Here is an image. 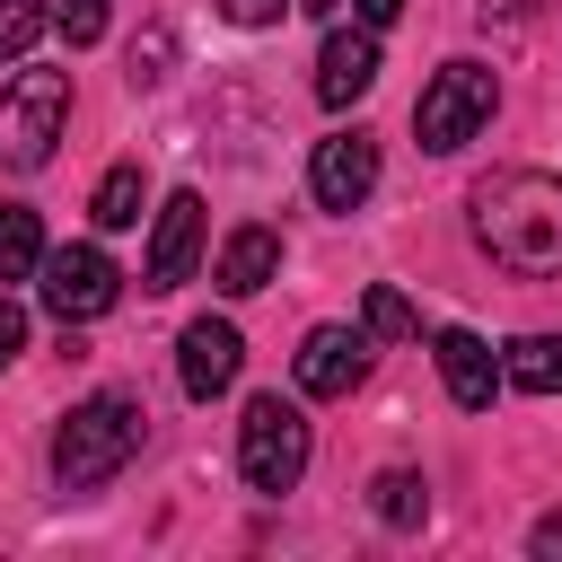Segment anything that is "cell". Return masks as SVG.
<instances>
[{"label": "cell", "instance_id": "3", "mask_svg": "<svg viewBox=\"0 0 562 562\" xmlns=\"http://www.w3.org/2000/svg\"><path fill=\"white\" fill-rule=\"evenodd\" d=\"M61 123H70V70H18L0 88V167L35 176L61 140Z\"/></svg>", "mask_w": 562, "mask_h": 562}, {"label": "cell", "instance_id": "22", "mask_svg": "<svg viewBox=\"0 0 562 562\" xmlns=\"http://www.w3.org/2000/svg\"><path fill=\"white\" fill-rule=\"evenodd\" d=\"M18 351H26V307H18L9 290H0V369H9Z\"/></svg>", "mask_w": 562, "mask_h": 562}, {"label": "cell", "instance_id": "20", "mask_svg": "<svg viewBox=\"0 0 562 562\" xmlns=\"http://www.w3.org/2000/svg\"><path fill=\"white\" fill-rule=\"evenodd\" d=\"M53 26H61V44H97L105 35V0H61Z\"/></svg>", "mask_w": 562, "mask_h": 562}, {"label": "cell", "instance_id": "8", "mask_svg": "<svg viewBox=\"0 0 562 562\" xmlns=\"http://www.w3.org/2000/svg\"><path fill=\"white\" fill-rule=\"evenodd\" d=\"M307 184H316V202H325V211H360V202H369V184H378V140H369V132H334V140H316Z\"/></svg>", "mask_w": 562, "mask_h": 562}, {"label": "cell", "instance_id": "12", "mask_svg": "<svg viewBox=\"0 0 562 562\" xmlns=\"http://www.w3.org/2000/svg\"><path fill=\"white\" fill-rule=\"evenodd\" d=\"M430 351H439V378H448V395H457L465 413H483V404L501 395V360H492V342H483V334L448 325V334H439Z\"/></svg>", "mask_w": 562, "mask_h": 562}, {"label": "cell", "instance_id": "19", "mask_svg": "<svg viewBox=\"0 0 562 562\" xmlns=\"http://www.w3.org/2000/svg\"><path fill=\"white\" fill-rule=\"evenodd\" d=\"M35 35H44V9L35 0H0V61H18Z\"/></svg>", "mask_w": 562, "mask_h": 562}, {"label": "cell", "instance_id": "9", "mask_svg": "<svg viewBox=\"0 0 562 562\" xmlns=\"http://www.w3.org/2000/svg\"><path fill=\"white\" fill-rule=\"evenodd\" d=\"M193 263H202V193L184 184V193H167V211H158V237H149V290H176V281H193Z\"/></svg>", "mask_w": 562, "mask_h": 562}, {"label": "cell", "instance_id": "26", "mask_svg": "<svg viewBox=\"0 0 562 562\" xmlns=\"http://www.w3.org/2000/svg\"><path fill=\"white\" fill-rule=\"evenodd\" d=\"M299 9H316V18H334V9H342V0H299Z\"/></svg>", "mask_w": 562, "mask_h": 562}, {"label": "cell", "instance_id": "10", "mask_svg": "<svg viewBox=\"0 0 562 562\" xmlns=\"http://www.w3.org/2000/svg\"><path fill=\"white\" fill-rule=\"evenodd\" d=\"M360 369H369V334H351V325H316L299 342V395H351Z\"/></svg>", "mask_w": 562, "mask_h": 562}, {"label": "cell", "instance_id": "7", "mask_svg": "<svg viewBox=\"0 0 562 562\" xmlns=\"http://www.w3.org/2000/svg\"><path fill=\"white\" fill-rule=\"evenodd\" d=\"M237 369H246L237 325H228V316H193V325H184V342H176V378H184V395H193V404H211V395H228V386H237Z\"/></svg>", "mask_w": 562, "mask_h": 562}, {"label": "cell", "instance_id": "1", "mask_svg": "<svg viewBox=\"0 0 562 562\" xmlns=\"http://www.w3.org/2000/svg\"><path fill=\"white\" fill-rule=\"evenodd\" d=\"M465 211H474V246L501 272H518V281H553L562 272V176L501 167V176H483L465 193Z\"/></svg>", "mask_w": 562, "mask_h": 562}, {"label": "cell", "instance_id": "25", "mask_svg": "<svg viewBox=\"0 0 562 562\" xmlns=\"http://www.w3.org/2000/svg\"><path fill=\"white\" fill-rule=\"evenodd\" d=\"M527 544H536V553H562V509H553V518H536V536H527Z\"/></svg>", "mask_w": 562, "mask_h": 562}, {"label": "cell", "instance_id": "11", "mask_svg": "<svg viewBox=\"0 0 562 562\" xmlns=\"http://www.w3.org/2000/svg\"><path fill=\"white\" fill-rule=\"evenodd\" d=\"M369 79H378V26H334L325 35V53H316V97L325 105H351V97H369Z\"/></svg>", "mask_w": 562, "mask_h": 562}, {"label": "cell", "instance_id": "24", "mask_svg": "<svg viewBox=\"0 0 562 562\" xmlns=\"http://www.w3.org/2000/svg\"><path fill=\"white\" fill-rule=\"evenodd\" d=\"M351 18H360V26H395V18H404V0H351Z\"/></svg>", "mask_w": 562, "mask_h": 562}, {"label": "cell", "instance_id": "13", "mask_svg": "<svg viewBox=\"0 0 562 562\" xmlns=\"http://www.w3.org/2000/svg\"><path fill=\"white\" fill-rule=\"evenodd\" d=\"M272 272H281V237H272V228H255V220H246V228H228V246H220L211 281H220L228 299H255Z\"/></svg>", "mask_w": 562, "mask_h": 562}, {"label": "cell", "instance_id": "23", "mask_svg": "<svg viewBox=\"0 0 562 562\" xmlns=\"http://www.w3.org/2000/svg\"><path fill=\"white\" fill-rule=\"evenodd\" d=\"M158 61H167V35H140L132 44V79H158Z\"/></svg>", "mask_w": 562, "mask_h": 562}, {"label": "cell", "instance_id": "17", "mask_svg": "<svg viewBox=\"0 0 562 562\" xmlns=\"http://www.w3.org/2000/svg\"><path fill=\"white\" fill-rule=\"evenodd\" d=\"M35 263H44V228H35V211L0 202V281H26Z\"/></svg>", "mask_w": 562, "mask_h": 562}, {"label": "cell", "instance_id": "2", "mask_svg": "<svg viewBox=\"0 0 562 562\" xmlns=\"http://www.w3.org/2000/svg\"><path fill=\"white\" fill-rule=\"evenodd\" d=\"M132 457H140V404H132L123 386H97V395L70 404L61 430H53V483H61V492H97V483H114Z\"/></svg>", "mask_w": 562, "mask_h": 562}, {"label": "cell", "instance_id": "6", "mask_svg": "<svg viewBox=\"0 0 562 562\" xmlns=\"http://www.w3.org/2000/svg\"><path fill=\"white\" fill-rule=\"evenodd\" d=\"M35 290H44V307H53L61 325H88V316H105V307L123 299V272H114L105 246H44Z\"/></svg>", "mask_w": 562, "mask_h": 562}, {"label": "cell", "instance_id": "14", "mask_svg": "<svg viewBox=\"0 0 562 562\" xmlns=\"http://www.w3.org/2000/svg\"><path fill=\"white\" fill-rule=\"evenodd\" d=\"M501 378L518 395H562V334H518L509 360H501Z\"/></svg>", "mask_w": 562, "mask_h": 562}, {"label": "cell", "instance_id": "4", "mask_svg": "<svg viewBox=\"0 0 562 562\" xmlns=\"http://www.w3.org/2000/svg\"><path fill=\"white\" fill-rule=\"evenodd\" d=\"M237 474L263 501L299 492V474H307V422H299V404H281V395H255L246 404V422H237Z\"/></svg>", "mask_w": 562, "mask_h": 562}, {"label": "cell", "instance_id": "16", "mask_svg": "<svg viewBox=\"0 0 562 562\" xmlns=\"http://www.w3.org/2000/svg\"><path fill=\"white\" fill-rule=\"evenodd\" d=\"M88 220H97V228H132V220H140V167H132V158L97 176V193H88Z\"/></svg>", "mask_w": 562, "mask_h": 562}, {"label": "cell", "instance_id": "5", "mask_svg": "<svg viewBox=\"0 0 562 562\" xmlns=\"http://www.w3.org/2000/svg\"><path fill=\"white\" fill-rule=\"evenodd\" d=\"M492 105H501V79L483 70V61H448L430 88H422V105H413V132H422V149H465L483 123H492Z\"/></svg>", "mask_w": 562, "mask_h": 562}, {"label": "cell", "instance_id": "15", "mask_svg": "<svg viewBox=\"0 0 562 562\" xmlns=\"http://www.w3.org/2000/svg\"><path fill=\"white\" fill-rule=\"evenodd\" d=\"M369 509H378L386 527H422V518H430V483L404 474V465H386V474L369 483Z\"/></svg>", "mask_w": 562, "mask_h": 562}, {"label": "cell", "instance_id": "21", "mask_svg": "<svg viewBox=\"0 0 562 562\" xmlns=\"http://www.w3.org/2000/svg\"><path fill=\"white\" fill-rule=\"evenodd\" d=\"M281 9H290V0H220L228 26H281Z\"/></svg>", "mask_w": 562, "mask_h": 562}, {"label": "cell", "instance_id": "18", "mask_svg": "<svg viewBox=\"0 0 562 562\" xmlns=\"http://www.w3.org/2000/svg\"><path fill=\"white\" fill-rule=\"evenodd\" d=\"M360 325H369L378 342H413V334H422V316H413V299H404V290H386V281H378V290L360 299Z\"/></svg>", "mask_w": 562, "mask_h": 562}]
</instances>
